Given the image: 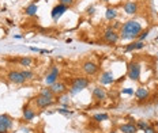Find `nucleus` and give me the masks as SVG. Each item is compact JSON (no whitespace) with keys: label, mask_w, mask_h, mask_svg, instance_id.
I'll return each mask as SVG.
<instances>
[{"label":"nucleus","mask_w":158,"mask_h":133,"mask_svg":"<svg viewBox=\"0 0 158 133\" xmlns=\"http://www.w3.org/2000/svg\"><path fill=\"white\" fill-rule=\"evenodd\" d=\"M142 30H143V27L139 22L134 21V19H130V21H127L126 23L121 25L118 35H120V40L135 41V40H138V37H139V34L142 33Z\"/></svg>","instance_id":"f257e3e1"},{"label":"nucleus","mask_w":158,"mask_h":133,"mask_svg":"<svg viewBox=\"0 0 158 133\" xmlns=\"http://www.w3.org/2000/svg\"><path fill=\"white\" fill-rule=\"evenodd\" d=\"M89 86H90V79H89V77H82V76L74 77L72 82H71L70 92L71 94H78V92L83 91V90H86Z\"/></svg>","instance_id":"f03ea898"},{"label":"nucleus","mask_w":158,"mask_h":133,"mask_svg":"<svg viewBox=\"0 0 158 133\" xmlns=\"http://www.w3.org/2000/svg\"><path fill=\"white\" fill-rule=\"evenodd\" d=\"M140 72H142V65H140L138 61H131V63L128 64V71H127L128 79H131L132 82H139Z\"/></svg>","instance_id":"7ed1b4c3"},{"label":"nucleus","mask_w":158,"mask_h":133,"mask_svg":"<svg viewBox=\"0 0 158 133\" xmlns=\"http://www.w3.org/2000/svg\"><path fill=\"white\" fill-rule=\"evenodd\" d=\"M59 76H60V69H59V67L52 65L51 69L48 71V73L45 75V84H47L48 87L52 86V84L59 80Z\"/></svg>","instance_id":"20e7f679"},{"label":"nucleus","mask_w":158,"mask_h":133,"mask_svg":"<svg viewBox=\"0 0 158 133\" xmlns=\"http://www.w3.org/2000/svg\"><path fill=\"white\" fill-rule=\"evenodd\" d=\"M104 41L106 42V44L109 45H116L118 40H120V35H118V33L116 30H113L112 27H108L106 30L104 31V35H102Z\"/></svg>","instance_id":"39448f33"},{"label":"nucleus","mask_w":158,"mask_h":133,"mask_svg":"<svg viewBox=\"0 0 158 133\" xmlns=\"http://www.w3.org/2000/svg\"><path fill=\"white\" fill-rule=\"evenodd\" d=\"M33 102H34L35 108L38 109H47L49 106H52L55 103V99L53 98H47V96H42V95H38L35 96L34 99H33Z\"/></svg>","instance_id":"423d86ee"},{"label":"nucleus","mask_w":158,"mask_h":133,"mask_svg":"<svg viewBox=\"0 0 158 133\" xmlns=\"http://www.w3.org/2000/svg\"><path fill=\"white\" fill-rule=\"evenodd\" d=\"M7 77H8L10 82L14 83V84H23V83H26V80H25V77H23V75H22L21 71H16V69L10 71V72L7 73Z\"/></svg>","instance_id":"0eeeda50"},{"label":"nucleus","mask_w":158,"mask_h":133,"mask_svg":"<svg viewBox=\"0 0 158 133\" xmlns=\"http://www.w3.org/2000/svg\"><path fill=\"white\" fill-rule=\"evenodd\" d=\"M98 69H100V67L95 63H93V61H85V63L82 64V71H83L87 76H94L95 73L98 72Z\"/></svg>","instance_id":"6e6552de"},{"label":"nucleus","mask_w":158,"mask_h":133,"mask_svg":"<svg viewBox=\"0 0 158 133\" xmlns=\"http://www.w3.org/2000/svg\"><path fill=\"white\" fill-rule=\"evenodd\" d=\"M70 8V7H67V6H63V4H60V3H57V4L53 8H52V11H51V17L52 19L56 22V21H59L60 19V17L64 14V12H67V10Z\"/></svg>","instance_id":"1a4fd4ad"},{"label":"nucleus","mask_w":158,"mask_h":133,"mask_svg":"<svg viewBox=\"0 0 158 133\" xmlns=\"http://www.w3.org/2000/svg\"><path fill=\"white\" fill-rule=\"evenodd\" d=\"M49 88L52 90V92H53L55 96H59V95H61V94H65V92H67V88H68V87L65 86V83L60 82V80H57V82L53 83L52 86H49Z\"/></svg>","instance_id":"9d476101"},{"label":"nucleus","mask_w":158,"mask_h":133,"mask_svg":"<svg viewBox=\"0 0 158 133\" xmlns=\"http://www.w3.org/2000/svg\"><path fill=\"white\" fill-rule=\"evenodd\" d=\"M91 95H93V99L97 100V102H102V100L106 99V91H105V88L101 86L94 87Z\"/></svg>","instance_id":"9b49d317"},{"label":"nucleus","mask_w":158,"mask_h":133,"mask_svg":"<svg viewBox=\"0 0 158 133\" xmlns=\"http://www.w3.org/2000/svg\"><path fill=\"white\" fill-rule=\"evenodd\" d=\"M134 95L138 102H143V100L149 99L150 92H149V88H146V87H139V88H136V91L134 92Z\"/></svg>","instance_id":"f8f14e48"},{"label":"nucleus","mask_w":158,"mask_h":133,"mask_svg":"<svg viewBox=\"0 0 158 133\" xmlns=\"http://www.w3.org/2000/svg\"><path fill=\"white\" fill-rule=\"evenodd\" d=\"M123 8H124V12H126L127 15H135L138 12V8H139V6H138L136 2H134V0H130V2L124 3Z\"/></svg>","instance_id":"ddd939ff"},{"label":"nucleus","mask_w":158,"mask_h":133,"mask_svg":"<svg viewBox=\"0 0 158 133\" xmlns=\"http://www.w3.org/2000/svg\"><path fill=\"white\" fill-rule=\"evenodd\" d=\"M114 76H113V72L112 71H105V72L101 73L100 76V83L104 84V86H108V84H112L114 83Z\"/></svg>","instance_id":"4468645a"},{"label":"nucleus","mask_w":158,"mask_h":133,"mask_svg":"<svg viewBox=\"0 0 158 133\" xmlns=\"http://www.w3.org/2000/svg\"><path fill=\"white\" fill-rule=\"evenodd\" d=\"M118 131L121 133H138L136 125L134 124V122H126V124H120L118 125Z\"/></svg>","instance_id":"2eb2a0df"},{"label":"nucleus","mask_w":158,"mask_h":133,"mask_svg":"<svg viewBox=\"0 0 158 133\" xmlns=\"http://www.w3.org/2000/svg\"><path fill=\"white\" fill-rule=\"evenodd\" d=\"M22 115H23L25 121H33L35 118V110L31 106H25L22 110Z\"/></svg>","instance_id":"dca6fc26"},{"label":"nucleus","mask_w":158,"mask_h":133,"mask_svg":"<svg viewBox=\"0 0 158 133\" xmlns=\"http://www.w3.org/2000/svg\"><path fill=\"white\" fill-rule=\"evenodd\" d=\"M0 124L7 126L8 129H11L12 125H14V121H12V118L8 114H0Z\"/></svg>","instance_id":"f3484780"},{"label":"nucleus","mask_w":158,"mask_h":133,"mask_svg":"<svg viewBox=\"0 0 158 133\" xmlns=\"http://www.w3.org/2000/svg\"><path fill=\"white\" fill-rule=\"evenodd\" d=\"M37 11H38V7L35 3H31V4H29L27 7L25 8V14L27 15V17H35Z\"/></svg>","instance_id":"a211bd4d"},{"label":"nucleus","mask_w":158,"mask_h":133,"mask_svg":"<svg viewBox=\"0 0 158 133\" xmlns=\"http://www.w3.org/2000/svg\"><path fill=\"white\" fill-rule=\"evenodd\" d=\"M105 18H106L108 21H113V19H116L117 18V10L108 7L106 11H105Z\"/></svg>","instance_id":"6ab92c4d"},{"label":"nucleus","mask_w":158,"mask_h":133,"mask_svg":"<svg viewBox=\"0 0 158 133\" xmlns=\"http://www.w3.org/2000/svg\"><path fill=\"white\" fill-rule=\"evenodd\" d=\"M18 64L21 67H30L31 64H33V58H30V57H26V56H23V57H19L18 60Z\"/></svg>","instance_id":"aec40b11"},{"label":"nucleus","mask_w":158,"mask_h":133,"mask_svg":"<svg viewBox=\"0 0 158 133\" xmlns=\"http://www.w3.org/2000/svg\"><path fill=\"white\" fill-rule=\"evenodd\" d=\"M109 118V115L106 114V113H97V114L93 115V119L95 122H102V121H106V119Z\"/></svg>","instance_id":"412c9836"},{"label":"nucleus","mask_w":158,"mask_h":133,"mask_svg":"<svg viewBox=\"0 0 158 133\" xmlns=\"http://www.w3.org/2000/svg\"><path fill=\"white\" fill-rule=\"evenodd\" d=\"M40 95H42V96H47V98H53V99H55L53 92H52V90L49 88V87H44V88H41V90H40Z\"/></svg>","instance_id":"4be33fe9"},{"label":"nucleus","mask_w":158,"mask_h":133,"mask_svg":"<svg viewBox=\"0 0 158 133\" xmlns=\"http://www.w3.org/2000/svg\"><path fill=\"white\" fill-rule=\"evenodd\" d=\"M57 102L63 103V105L65 106V108H67V106H68V103H70V96H68L67 94H61V95H59Z\"/></svg>","instance_id":"5701e85b"},{"label":"nucleus","mask_w":158,"mask_h":133,"mask_svg":"<svg viewBox=\"0 0 158 133\" xmlns=\"http://www.w3.org/2000/svg\"><path fill=\"white\" fill-rule=\"evenodd\" d=\"M135 125H136V128H138V131H144V129L149 126V122L147 121H143V119H139V121H136L135 122Z\"/></svg>","instance_id":"b1692460"},{"label":"nucleus","mask_w":158,"mask_h":133,"mask_svg":"<svg viewBox=\"0 0 158 133\" xmlns=\"http://www.w3.org/2000/svg\"><path fill=\"white\" fill-rule=\"evenodd\" d=\"M21 72H22V75H23V77H25V80H26V82H27V80L34 79V72H33V71L23 69V71H21Z\"/></svg>","instance_id":"393cba45"},{"label":"nucleus","mask_w":158,"mask_h":133,"mask_svg":"<svg viewBox=\"0 0 158 133\" xmlns=\"http://www.w3.org/2000/svg\"><path fill=\"white\" fill-rule=\"evenodd\" d=\"M149 34H150L149 29H146V30H142V33H140L139 37H138V41H144L147 37H149Z\"/></svg>","instance_id":"a878e982"},{"label":"nucleus","mask_w":158,"mask_h":133,"mask_svg":"<svg viewBox=\"0 0 158 133\" xmlns=\"http://www.w3.org/2000/svg\"><path fill=\"white\" fill-rule=\"evenodd\" d=\"M57 113H60V114H63V115H65V117L72 115V111H71V110H67L65 108H60V109H57Z\"/></svg>","instance_id":"bb28decb"},{"label":"nucleus","mask_w":158,"mask_h":133,"mask_svg":"<svg viewBox=\"0 0 158 133\" xmlns=\"http://www.w3.org/2000/svg\"><path fill=\"white\" fill-rule=\"evenodd\" d=\"M124 50H126V52H134V50H136V41H134V42H131L130 45H127Z\"/></svg>","instance_id":"cd10ccee"},{"label":"nucleus","mask_w":158,"mask_h":133,"mask_svg":"<svg viewBox=\"0 0 158 133\" xmlns=\"http://www.w3.org/2000/svg\"><path fill=\"white\" fill-rule=\"evenodd\" d=\"M60 4H63V6H67V7H71L72 4L75 3V0H57Z\"/></svg>","instance_id":"c85d7f7f"},{"label":"nucleus","mask_w":158,"mask_h":133,"mask_svg":"<svg viewBox=\"0 0 158 133\" xmlns=\"http://www.w3.org/2000/svg\"><path fill=\"white\" fill-rule=\"evenodd\" d=\"M143 133H157V131H156V128H154V126H147L146 129H144L143 131Z\"/></svg>","instance_id":"c756f323"},{"label":"nucleus","mask_w":158,"mask_h":133,"mask_svg":"<svg viewBox=\"0 0 158 133\" xmlns=\"http://www.w3.org/2000/svg\"><path fill=\"white\" fill-rule=\"evenodd\" d=\"M144 48V42L143 41H136V50H140Z\"/></svg>","instance_id":"7c9ffc66"},{"label":"nucleus","mask_w":158,"mask_h":133,"mask_svg":"<svg viewBox=\"0 0 158 133\" xmlns=\"http://www.w3.org/2000/svg\"><path fill=\"white\" fill-rule=\"evenodd\" d=\"M123 94H127V95H134V90L132 88H124Z\"/></svg>","instance_id":"2f4dec72"},{"label":"nucleus","mask_w":158,"mask_h":133,"mask_svg":"<svg viewBox=\"0 0 158 133\" xmlns=\"http://www.w3.org/2000/svg\"><path fill=\"white\" fill-rule=\"evenodd\" d=\"M10 129L7 128V126H4V125H2L0 124V133H8Z\"/></svg>","instance_id":"473e14b6"},{"label":"nucleus","mask_w":158,"mask_h":133,"mask_svg":"<svg viewBox=\"0 0 158 133\" xmlns=\"http://www.w3.org/2000/svg\"><path fill=\"white\" fill-rule=\"evenodd\" d=\"M29 49H30L31 52H37V53H40V49H37V48H33L31 46V48H29Z\"/></svg>","instance_id":"72a5a7b5"},{"label":"nucleus","mask_w":158,"mask_h":133,"mask_svg":"<svg viewBox=\"0 0 158 133\" xmlns=\"http://www.w3.org/2000/svg\"><path fill=\"white\" fill-rule=\"evenodd\" d=\"M87 11H89V14H93V12H94V7H89Z\"/></svg>","instance_id":"f704fd0d"},{"label":"nucleus","mask_w":158,"mask_h":133,"mask_svg":"<svg viewBox=\"0 0 158 133\" xmlns=\"http://www.w3.org/2000/svg\"><path fill=\"white\" fill-rule=\"evenodd\" d=\"M14 37L16 38V40H21V38H23V35H21V34H16V35H14Z\"/></svg>","instance_id":"c9c22d12"},{"label":"nucleus","mask_w":158,"mask_h":133,"mask_svg":"<svg viewBox=\"0 0 158 133\" xmlns=\"http://www.w3.org/2000/svg\"><path fill=\"white\" fill-rule=\"evenodd\" d=\"M108 133H118L117 131H110V132H108Z\"/></svg>","instance_id":"e433bc0d"},{"label":"nucleus","mask_w":158,"mask_h":133,"mask_svg":"<svg viewBox=\"0 0 158 133\" xmlns=\"http://www.w3.org/2000/svg\"><path fill=\"white\" fill-rule=\"evenodd\" d=\"M102 2H109V0H102Z\"/></svg>","instance_id":"4c0bfd02"},{"label":"nucleus","mask_w":158,"mask_h":133,"mask_svg":"<svg viewBox=\"0 0 158 133\" xmlns=\"http://www.w3.org/2000/svg\"><path fill=\"white\" fill-rule=\"evenodd\" d=\"M75 2H77V0H75Z\"/></svg>","instance_id":"58836bf2"}]
</instances>
